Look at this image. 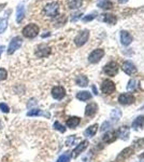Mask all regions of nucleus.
<instances>
[{
  "mask_svg": "<svg viewBox=\"0 0 144 162\" xmlns=\"http://www.w3.org/2000/svg\"><path fill=\"white\" fill-rule=\"evenodd\" d=\"M103 21L107 22L108 24H115L117 19H116V16L113 15V14H103Z\"/></svg>",
  "mask_w": 144,
  "mask_h": 162,
  "instance_id": "obj_24",
  "label": "nucleus"
},
{
  "mask_svg": "<svg viewBox=\"0 0 144 162\" xmlns=\"http://www.w3.org/2000/svg\"><path fill=\"white\" fill-rule=\"evenodd\" d=\"M144 125V116H139L135 121L132 122V128L133 129H140Z\"/></svg>",
  "mask_w": 144,
  "mask_h": 162,
  "instance_id": "obj_18",
  "label": "nucleus"
},
{
  "mask_svg": "<svg viewBox=\"0 0 144 162\" xmlns=\"http://www.w3.org/2000/svg\"><path fill=\"white\" fill-rule=\"evenodd\" d=\"M137 87H138V82L135 80H130L128 85H127V89H128L129 91H133L137 89Z\"/></svg>",
  "mask_w": 144,
  "mask_h": 162,
  "instance_id": "obj_30",
  "label": "nucleus"
},
{
  "mask_svg": "<svg viewBox=\"0 0 144 162\" xmlns=\"http://www.w3.org/2000/svg\"><path fill=\"white\" fill-rule=\"evenodd\" d=\"M22 33L24 35V37L31 39V38H35L38 36V34H39V27H38V25L31 23V24H28L27 26H25V27L23 28Z\"/></svg>",
  "mask_w": 144,
  "mask_h": 162,
  "instance_id": "obj_1",
  "label": "nucleus"
},
{
  "mask_svg": "<svg viewBox=\"0 0 144 162\" xmlns=\"http://www.w3.org/2000/svg\"><path fill=\"white\" fill-rule=\"evenodd\" d=\"M75 82H76V84L80 85V87H86V85L88 84V79H87L86 76L81 75V76H78V78H76Z\"/></svg>",
  "mask_w": 144,
  "mask_h": 162,
  "instance_id": "obj_20",
  "label": "nucleus"
},
{
  "mask_svg": "<svg viewBox=\"0 0 144 162\" xmlns=\"http://www.w3.org/2000/svg\"><path fill=\"white\" fill-rule=\"evenodd\" d=\"M69 161H70L69 153H63V156H60L59 159L57 160V162H69Z\"/></svg>",
  "mask_w": 144,
  "mask_h": 162,
  "instance_id": "obj_31",
  "label": "nucleus"
},
{
  "mask_svg": "<svg viewBox=\"0 0 144 162\" xmlns=\"http://www.w3.org/2000/svg\"><path fill=\"white\" fill-rule=\"evenodd\" d=\"M68 6L70 9H78L82 6V0H68Z\"/></svg>",
  "mask_w": 144,
  "mask_h": 162,
  "instance_id": "obj_25",
  "label": "nucleus"
},
{
  "mask_svg": "<svg viewBox=\"0 0 144 162\" xmlns=\"http://www.w3.org/2000/svg\"><path fill=\"white\" fill-rule=\"evenodd\" d=\"M80 121H81V120H80V118H78V117H71V118H69L67 120V125H68L69 128L73 129L75 128V127H78Z\"/></svg>",
  "mask_w": 144,
  "mask_h": 162,
  "instance_id": "obj_17",
  "label": "nucleus"
},
{
  "mask_svg": "<svg viewBox=\"0 0 144 162\" xmlns=\"http://www.w3.org/2000/svg\"><path fill=\"white\" fill-rule=\"evenodd\" d=\"M6 27H8V20L0 17V34H2L3 31L6 30Z\"/></svg>",
  "mask_w": 144,
  "mask_h": 162,
  "instance_id": "obj_27",
  "label": "nucleus"
},
{
  "mask_svg": "<svg viewBox=\"0 0 144 162\" xmlns=\"http://www.w3.org/2000/svg\"><path fill=\"white\" fill-rule=\"evenodd\" d=\"M98 6L100 7V8H102V9H111L113 4H112V2H110V1L103 0V1L99 2V4H98Z\"/></svg>",
  "mask_w": 144,
  "mask_h": 162,
  "instance_id": "obj_28",
  "label": "nucleus"
},
{
  "mask_svg": "<svg viewBox=\"0 0 144 162\" xmlns=\"http://www.w3.org/2000/svg\"><path fill=\"white\" fill-rule=\"evenodd\" d=\"M98 130V124H94V125H91V127H89V128L85 131V135L88 137H91V136H94L95 134H96V132H97Z\"/></svg>",
  "mask_w": 144,
  "mask_h": 162,
  "instance_id": "obj_23",
  "label": "nucleus"
},
{
  "mask_svg": "<svg viewBox=\"0 0 144 162\" xmlns=\"http://www.w3.org/2000/svg\"><path fill=\"white\" fill-rule=\"evenodd\" d=\"M88 38H89V31L88 30H83L74 38V43L78 47H81L83 44H85L87 42Z\"/></svg>",
  "mask_w": 144,
  "mask_h": 162,
  "instance_id": "obj_3",
  "label": "nucleus"
},
{
  "mask_svg": "<svg viewBox=\"0 0 144 162\" xmlns=\"http://www.w3.org/2000/svg\"><path fill=\"white\" fill-rule=\"evenodd\" d=\"M43 12L45 15L51 16V17H54V16L58 15V12H59V6L57 2H50L47 3L46 6L44 7Z\"/></svg>",
  "mask_w": 144,
  "mask_h": 162,
  "instance_id": "obj_2",
  "label": "nucleus"
},
{
  "mask_svg": "<svg viewBox=\"0 0 144 162\" xmlns=\"http://www.w3.org/2000/svg\"><path fill=\"white\" fill-rule=\"evenodd\" d=\"M133 153V148H131V147H129V148H126L125 150H123L122 153H120V155L118 156V158H117V161H120V160H125L127 159L128 157H130Z\"/></svg>",
  "mask_w": 144,
  "mask_h": 162,
  "instance_id": "obj_15",
  "label": "nucleus"
},
{
  "mask_svg": "<svg viewBox=\"0 0 144 162\" xmlns=\"http://www.w3.org/2000/svg\"><path fill=\"white\" fill-rule=\"evenodd\" d=\"M103 55H104V51L101 50V49H97V50L93 51V52L89 54L88 61L91 63H93V64H96V63H98L103 57Z\"/></svg>",
  "mask_w": 144,
  "mask_h": 162,
  "instance_id": "obj_4",
  "label": "nucleus"
},
{
  "mask_svg": "<svg viewBox=\"0 0 144 162\" xmlns=\"http://www.w3.org/2000/svg\"><path fill=\"white\" fill-rule=\"evenodd\" d=\"M3 124H2V122H1V120H0V129H2Z\"/></svg>",
  "mask_w": 144,
  "mask_h": 162,
  "instance_id": "obj_38",
  "label": "nucleus"
},
{
  "mask_svg": "<svg viewBox=\"0 0 144 162\" xmlns=\"http://www.w3.org/2000/svg\"><path fill=\"white\" fill-rule=\"evenodd\" d=\"M123 70L127 74V75H132V74H135L137 72V68L135 66L132 64L131 62H125L123 64Z\"/></svg>",
  "mask_w": 144,
  "mask_h": 162,
  "instance_id": "obj_12",
  "label": "nucleus"
},
{
  "mask_svg": "<svg viewBox=\"0 0 144 162\" xmlns=\"http://www.w3.org/2000/svg\"><path fill=\"white\" fill-rule=\"evenodd\" d=\"M98 110V106L96 103H91L89 105H87L86 109H85V115L87 117H93V116L97 112Z\"/></svg>",
  "mask_w": 144,
  "mask_h": 162,
  "instance_id": "obj_13",
  "label": "nucleus"
},
{
  "mask_svg": "<svg viewBox=\"0 0 144 162\" xmlns=\"http://www.w3.org/2000/svg\"><path fill=\"white\" fill-rule=\"evenodd\" d=\"M95 17V15H93V14H91V16H86V17H84V21L85 22H87V21H91V20L94 19Z\"/></svg>",
  "mask_w": 144,
  "mask_h": 162,
  "instance_id": "obj_35",
  "label": "nucleus"
},
{
  "mask_svg": "<svg viewBox=\"0 0 144 162\" xmlns=\"http://www.w3.org/2000/svg\"><path fill=\"white\" fill-rule=\"evenodd\" d=\"M120 116H122V112L119 111L118 109H114V110L111 112V119L115 122L118 121L119 119H120Z\"/></svg>",
  "mask_w": 144,
  "mask_h": 162,
  "instance_id": "obj_26",
  "label": "nucleus"
},
{
  "mask_svg": "<svg viewBox=\"0 0 144 162\" xmlns=\"http://www.w3.org/2000/svg\"><path fill=\"white\" fill-rule=\"evenodd\" d=\"M25 16V9H24V6L23 4H19L16 9V21L17 23H21Z\"/></svg>",
  "mask_w": 144,
  "mask_h": 162,
  "instance_id": "obj_16",
  "label": "nucleus"
},
{
  "mask_svg": "<svg viewBox=\"0 0 144 162\" xmlns=\"http://www.w3.org/2000/svg\"><path fill=\"white\" fill-rule=\"evenodd\" d=\"M101 91L104 94H112L115 91V84L111 80H104L101 84Z\"/></svg>",
  "mask_w": 144,
  "mask_h": 162,
  "instance_id": "obj_6",
  "label": "nucleus"
},
{
  "mask_svg": "<svg viewBox=\"0 0 144 162\" xmlns=\"http://www.w3.org/2000/svg\"><path fill=\"white\" fill-rule=\"evenodd\" d=\"M118 1L120 3H124V2H126V1H128V0H118Z\"/></svg>",
  "mask_w": 144,
  "mask_h": 162,
  "instance_id": "obj_37",
  "label": "nucleus"
},
{
  "mask_svg": "<svg viewBox=\"0 0 144 162\" xmlns=\"http://www.w3.org/2000/svg\"><path fill=\"white\" fill-rule=\"evenodd\" d=\"M21 46H22V39L19 37L13 38L9 44V48H8V54H13Z\"/></svg>",
  "mask_w": 144,
  "mask_h": 162,
  "instance_id": "obj_8",
  "label": "nucleus"
},
{
  "mask_svg": "<svg viewBox=\"0 0 144 162\" xmlns=\"http://www.w3.org/2000/svg\"><path fill=\"white\" fill-rule=\"evenodd\" d=\"M87 146H88V142L87 140H83L81 144H78V146H76V148H75L73 151H72V157L73 158H76V157L80 155L81 153H83L86 148H87Z\"/></svg>",
  "mask_w": 144,
  "mask_h": 162,
  "instance_id": "obj_10",
  "label": "nucleus"
},
{
  "mask_svg": "<svg viewBox=\"0 0 144 162\" xmlns=\"http://www.w3.org/2000/svg\"><path fill=\"white\" fill-rule=\"evenodd\" d=\"M3 49H4V47H3V46H1V47H0V55H1V53H2Z\"/></svg>",
  "mask_w": 144,
  "mask_h": 162,
  "instance_id": "obj_36",
  "label": "nucleus"
},
{
  "mask_svg": "<svg viewBox=\"0 0 144 162\" xmlns=\"http://www.w3.org/2000/svg\"><path fill=\"white\" fill-rule=\"evenodd\" d=\"M52 95L55 100H61L65 97L66 95V90L63 89V87H59V85H57V87L53 88V90H52Z\"/></svg>",
  "mask_w": 144,
  "mask_h": 162,
  "instance_id": "obj_9",
  "label": "nucleus"
},
{
  "mask_svg": "<svg viewBox=\"0 0 144 162\" xmlns=\"http://www.w3.org/2000/svg\"><path fill=\"white\" fill-rule=\"evenodd\" d=\"M0 110H1L2 112H6H6L10 111V108L6 103H0Z\"/></svg>",
  "mask_w": 144,
  "mask_h": 162,
  "instance_id": "obj_34",
  "label": "nucleus"
},
{
  "mask_svg": "<svg viewBox=\"0 0 144 162\" xmlns=\"http://www.w3.org/2000/svg\"><path fill=\"white\" fill-rule=\"evenodd\" d=\"M27 116H29V117H31V116H45V117H47V118L50 117L48 114L44 112L43 110H40V109H32V110L28 111Z\"/></svg>",
  "mask_w": 144,
  "mask_h": 162,
  "instance_id": "obj_21",
  "label": "nucleus"
},
{
  "mask_svg": "<svg viewBox=\"0 0 144 162\" xmlns=\"http://www.w3.org/2000/svg\"><path fill=\"white\" fill-rule=\"evenodd\" d=\"M76 97H78L80 101H87L91 97V94L87 91H83V92H78L76 94Z\"/></svg>",
  "mask_w": 144,
  "mask_h": 162,
  "instance_id": "obj_22",
  "label": "nucleus"
},
{
  "mask_svg": "<svg viewBox=\"0 0 144 162\" xmlns=\"http://www.w3.org/2000/svg\"><path fill=\"white\" fill-rule=\"evenodd\" d=\"M8 77V72L4 68H0V81L4 80Z\"/></svg>",
  "mask_w": 144,
  "mask_h": 162,
  "instance_id": "obj_33",
  "label": "nucleus"
},
{
  "mask_svg": "<svg viewBox=\"0 0 144 162\" xmlns=\"http://www.w3.org/2000/svg\"><path fill=\"white\" fill-rule=\"evenodd\" d=\"M103 70L108 76L113 77V76H115L116 74H117V72H118V66H117V64H116L115 62H110L109 64H107V65L104 66Z\"/></svg>",
  "mask_w": 144,
  "mask_h": 162,
  "instance_id": "obj_7",
  "label": "nucleus"
},
{
  "mask_svg": "<svg viewBox=\"0 0 144 162\" xmlns=\"http://www.w3.org/2000/svg\"><path fill=\"white\" fill-rule=\"evenodd\" d=\"M118 102L123 105H129V104H132L135 102V97L132 96L131 94H122L120 96L118 97Z\"/></svg>",
  "mask_w": 144,
  "mask_h": 162,
  "instance_id": "obj_11",
  "label": "nucleus"
},
{
  "mask_svg": "<svg viewBox=\"0 0 144 162\" xmlns=\"http://www.w3.org/2000/svg\"><path fill=\"white\" fill-rule=\"evenodd\" d=\"M54 128L56 129V130H58L59 132H61V133H63V132L66 131V128L63 127V125H61L58 121H56L55 123H54Z\"/></svg>",
  "mask_w": 144,
  "mask_h": 162,
  "instance_id": "obj_32",
  "label": "nucleus"
},
{
  "mask_svg": "<svg viewBox=\"0 0 144 162\" xmlns=\"http://www.w3.org/2000/svg\"><path fill=\"white\" fill-rule=\"evenodd\" d=\"M51 52H52L51 48L47 47L46 44H40L36 49V55L39 56V57H46V56L50 55Z\"/></svg>",
  "mask_w": 144,
  "mask_h": 162,
  "instance_id": "obj_5",
  "label": "nucleus"
},
{
  "mask_svg": "<svg viewBox=\"0 0 144 162\" xmlns=\"http://www.w3.org/2000/svg\"><path fill=\"white\" fill-rule=\"evenodd\" d=\"M120 41H122V43L124 46H129L132 41L131 35L129 34L128 31H122V34H120Z\"/></svg>",
  "mask_w": 144,
  "mask_h": 162,
  "instance_id": "obj_14",
  "label": "nucleus"
},
{
  "mask_svg": "<svg viewBox=\"0 0 144 162\" xmlns=\"http://www.w3.org/2000/svg\"><path fill=\"white\" fill-rule=\"evenodd\" d=\"M118 134H119V136L122 137V138H124V135H125V140L127 138V136L129 135V130H128V128L127 127H123L120 130H119V132H118Z\"/></svg>",
  "mask_w": 144,
  "mask_h": 162,
  "instance_id": "obj_29",
  "label": "nucleus"
},
{
  "mask_svg": "<svg viewBox=\"0 0 144 162\" xmlns=\"http://www.w3.org/2000/svg\"><path fill=\"white\" fill-rule=\"evenodd\" d=\"M116 137H117V134H116L115 132H108L107 134L103 136V142H106V143H112V142H114L116 140Z\"/></svg>",
  "mask_w": 144,
  "mask_h": 162,
  "instance_id": "obj_19",
  "label": "nucleus"
}]
</instances>
